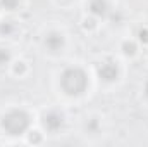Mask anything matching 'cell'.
Here are the masks:
<instances>
[{
    "label": "cell",
    "instance_id": "6",
    "mask_svg": "<svg viewBox=\"0 0 148 147\" xmlns=\"http://www.w3.org/2000/svg\"><path fill=\"white\" fill-rule=\"evenodd\" d=\"M45 43H47V47H48L50 50H59L64 42H62V37H60V35H50V37L47 38Z\"/></svg>",
    "mask_w": 148,
    "mask_h": 147
},
{
    "label": "cell",
    "instance_id": "9",
    "mask_svg": "<svg viewBox=\"0 0 148 147\" xmlns=\"http://www.w3.org/2000/svg\"><path fill=\"white\" fill-rule=\"evenodd\" d=\"M124 52L126 54H133L134 52V43H126L124 45Z\"/></svg>",
    "mask_w": 148,
    "mask_h": 147
},
{
    "label": "cell",
    "instance_id": "5",
    "mask_svg": "<svg viewBox=\"0 0 148 147\" xmlns=\"http://www.w3.org/2000/svg\"><path fill=\"white\" fill-rule=\"evenodd\" d=\"M90 9H91L93 14H97V16H103V14L107 12V3H105V0H91Z\"/></svg>",
    "mask_w": 148,
    "mask_h": 147
},
{
    "label": "cell",
    "instance_id": "4",
    "mask_svg": "<svg viewBox=\"0 0 148 147\" xmlns=\"http://www.w3.org/2000/svg\"><path fill=\"white\" fill-rule=\"evenodd\" d=\"M60 125H62V116H60V114H57V112H48V114L45 116V126H47L48 130H57V128H60Z\"/></svg>",
    "mask_w": 148,
    "mask_h": 147
},
{
    "label": "cell",
    "instance_id": "10",
    "mask_svg": "<svg viewBox=\"0 0 148 147\" xmlns=\"http://www.w3.org/2000/svg\"><path fill=\"white\" fill-rule=\"evenodd\" d=\"M140 38H141L143 42H148V31H141V33H140Z\"/></svg>",
    "mask_w": 148,
    "mask_h": 147
},
{
    "label": "cell",
    "instance_id": "11",
    "mask_svg": "<svg viewBox=\"0 0 148 147\" xmlns=\"http://www.w3.org/2000/svg\"><path fill=\"white\" fill-rule=\"evenodd\" d=\"M147 95H148V83H147Z\"/></svg>",
    "mask_w": 148,
    "mask_h": 147
},
{
    "label": "cell",
    "instance_id": "2",
    "mask_svg": "<svg viewBox=\"0 0 148 147\" xmlns=\"http://www.w3.org/2000/svg\"><path fill=\"white\" fill-rule=\"evenodd\" d=\"M28 116L21 111H12L3 118V128L10 133V135H21L26 128H28Z\"/></svg>",
    "mask_w": 148,
    "mask_h": 147
},
{
    "label": "cell",
    "instance_id": "7",
    "mask_svg": "<svg viewBox=\"0 0 148 147\" xmlns=\"http://www.w3.org/2000/svg\"><path fill=\"white\" fill-rule=\"evenodd\" d=\"M17 3H19V0H2V5H3L5 9H9V10L16 9V7H17Z\"/></svg>",
    "mask_w": 148,
    "mask_h": 147
},
{
    "label": "cell",
    "instance_id": "1",
    "mask_svg": "<svg viewBox=\"0 0 148 147\" xmlns=\"http://www.w3.org/2000/svg\"><path fill=\"white\" fill-rule=\"evenodd\" d=\"M86 83H88L86 74L77 68H71L62 74V88L71 95H77V94L84 92Z\"/></svg>",
    "mask_w": 148,
    "mask_h": 147
},
{
    "label": "cell",
    "instance_id": "8",
    "mask_svg": "<svg viewBox=\"0 0 148 147\" xmlns=\"http://www.w3.org/2000/svg\"><path fill=\"white\" fill-rule=\"evenodd\" d=\"M9 52L7 50H0V64H3V62H7L9 61Z\"/></svg>",
    "mask_w": 148,
    "mask_h": 147
},
{
    "label": "cell",
    "instance_id": "3",
    "mask_svg": "<svg viewBox=\"0 0 148 147\" xmlns=\"http://www.w3.org/2000/svg\"><path fill=\"white\" fill-rule=\"evenodd\" d=\"M98 73H100V76H102L103 80L112 81V80H115V78H117V66H115V64H112V62H105V64H102V66H100Z\"/></svg>",
    "mask_w": 148,
    "mask_h": 147
}]
</instances>
